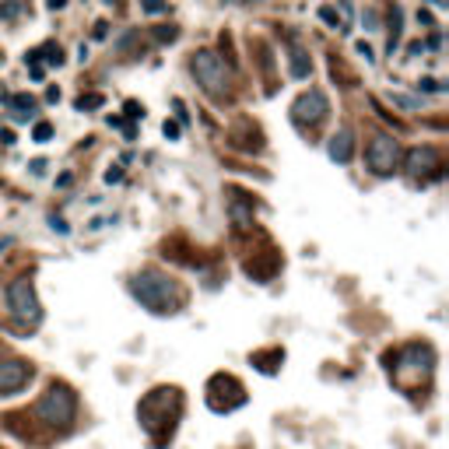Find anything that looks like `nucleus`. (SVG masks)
Segmentation results:
<instances>
[{
	"label": "nucleus",
	"mask_w": 449,
	"mask_h": 449,
	"mask_svg": "<svg viewBox=\"0 0 449 449\" xmlns=\"http://www.w3.org/2000/svg\"><path fill=\"white\" fill-rule=\"evenodd\" d=\"M130 295H134L144 309H151V312H158V316L179 312V306H183V292L176 288V281H168L165 274H155V270H144V274H137V277L130 281Z\"/></svg>",
	"instance_id": "obj_1"
},
{
	"label": "nucleus",
	"mask_w": 449,
	"mask_h": 449,
	"mask_svg": "<svg viewBox=\"0 0 449 449\" xmlns=\"http://www.w3.org/2000/svg\"><path fill=\"white\" fill-rule=\"evenodd\" d=\"M190 71H193L197 85H200L211 98H224V91H229V85H232V74H229V67H224V60H221L218 53H211V49H200V53L193 56Z\"/></svg>",
	"instance_id": "obj_2"
},
{
	"label": "nucleus",
	"mask_w": 449,
	"mask_h": 449,
	"mask_svg": "<svg viewBox=\"0 0 449 449\" xmlns=\"http://www.w3.org/2000/svg\"><path fill=\"white\" fill-rule=\"evenodd\" d=\"M74 411H78V400L67 386H49L42 393V400L35 404V418H42L49 425H71Z\"/></svg>",
	"instance_id": "obj_3"
},
{
	"label": "nucleus",
	"mask_w": 449,
	"mask_h": 449,
	"mask_svg": "<svg viewBox=\"0 0 449 449\" xmlns=\"http://www.w3.org/2000/svg\"><path fill=\"white\" fill-rule=\"evenodd\" d=\"M4 299H8V309H11L15 319H21V323H39L42 309H39V299H35V288H32L28 277L11 281L8 292H4Z\"/></svg>",
	"instance_id": "obj_4"
},
{
	"label": "nucleus",
	"mask_w": 449,
	"mask_h": 449,
	"mask_svg": "<svg viewBox=\"0 0 449 449\" xmlns=\"http://www.w3.org/2000/svg\"><path fill=\"white\" fill-rule=\"evenodd\" d=\"M365 158H369V168L376 176H389L393 168H397V161H400V148H397V141L393 137H372L369 141V151H365Z\"/></svg>",
	"instance_id": "obj_5"
},
{
	"label": "nucleus",
	"mask_w": 449,
	"mask_h": 449,
	"mask_svg": "<svg viewBox=\"0 0 449 449\" xmlns=\"http://www.w3.org/2000/svg\"><path fill=\"white\" fill-rule=\"evenodd\" d=\"M330 112V102H326V95L319 91V88H309L306 95H299L295 98V105H292V116H295V123H319L323 116Z\"/></svg>",
	"instance_id": "obj_6"
},
{
	"label": "nucleus",
	"mask_w": 449,
	"mask_h": 449,
	"mask_svg": "<svg viewBox=\"0 0 449 449\" xmlns=\"http://www.w3.org/2000/svg\"><path fill=\"white\" fill-rule=\"evenodd\" d=\"M28 365L11 358V362H0V393H18L25 382H28Z\"/></svg>",
	"instance_id": "obj_7"
},
{
	"label": "nucleus",
	"mask_w": 449,
	"mask_h": 449,
	"mask_svg": "<svg viewBox=\"0 0 449 449\" xmlns=\"http://www.w3.org/2000/svg\"><path fill=\"white\" fill-rule=\"evenodd\" d=\"M432 168H439V151L435 148H414L407 155V173L411 176H425V173H432Z\"/></svg>",
	"instance_id": "obj_8"
},
{
	"label": "nucleus",
	"mask_w": 449,
	"mask_h": 449,
	"mask_svg": "<svg viewBox=\"0 0 449 449\" xmlns=\"http://www.w3.org/2000/svg\"><path fill=\"white\" fill-rule=\"evenodd\" d=\"M326 155L333 161H351V134L348 130H337L330 137V144H326Z\"/></svg>",
	"instance_id": "obj_9"
},
{
	"label": "nucleus",
	"mask_w": 449,
	"mask_h": 449,
	"mask_svg": "<svg viewBox=\"0 0 449 449\" xmlns=\"http://www.w3.org/2000/svg\"><path fill=\"white\" fill-rule=\"evenodd\" d=\"M400 18H404V15H400V8H393V35H389V53L400 46Z\"/></svg>",
	"instance_id": "obj_10"
},
{
	"label": "nucleus",
	"mask_w": 449,
	"mask_h": 449,
	"mask_svg": "<svg viewBox=\"0 0 449 449\" xmlns=\"http://www.w3.org/2000/svg\"><path fill=\"white\" fill-rule=\"evenodd\" d=\"M49 137H53V127H49V123H35V130H32V141H35V144H46Z\"/></svg>",
	"instance_id": "obj_11"
},
{
	"label": "nucleus",
	"mask_w": 449,
	"mask_h": 449,
	"mask_svg": "<svg viewBox=\"0 0 449 449\" xmlns=\"http://www.w3.org/2000/svg\"><path fill=\"white\" fill-rule=\"evenodd\" d=\"M141 8H144L148 15H165V11H168L165 0H141Z\"/></svg>",
	"instance_id": "obj_12"
},
{
	"label": "nucleus",
	"mask_w": 449,
	"mask_h": 449,
	"mask_svg": "<svg viewBox=\"0 0 449 449\" xmlns=\"http://www.w3.org/2000/svg\"><path fill=\"white\" fill-rule=\"evenodd\" d=\"M102 102H105L102 95H81V98H78V109H98Z\"/></svg>",
	"instance_id": "obj_13"
},
{
	"label": "nucleus",
	"mask_w": 449,
	"mask_h": 449,
	"mask_svg": "<svg viewBox=\"0 0 449 449\" xmlns=\"http://www.w3.org/2000/svg\"><path fill=\"white\" fill-rule=\"evenodd\" d=\"M362 25H365L369 32H376V28H379V15H376L372 8H369V11H362Z\"/></svg>",
	"instance_id": "obj_14"
},
{
	"label": "nucleus",
	"mask_w": 449,
	"mask_h": 449,
	"mask_svg": "<svg viewBox=\"0 0 449 449\" xmlns=\"http://www.w3.org/2000/svg\"><path fill=\"white\" fill-rule=\"evenodd\" d=\"M319 18H323L326 25H333V28H341V18H337V11H333V8H323V11H319Z\"/></svg>",
	"instance_id": "obj_15"
},
{
	"label": "nucleus",
	"mask_w": 449,
	"mask_h": 449,
	"mask_svg": "<svg viewBox=\"0 0 449 449\" xmlns=\"http://www.w3.org/2000/svg\"><path fill=\"white\" fill-rule=\"evenodd\" d=\"M161 134H165L168 141H176V137H179V123H173V120H165V123H161Z\"/></svg>",
	"instance_id": "obj_16"
},
{
	"label": "nucleus",
	"mask_w": 449,
	"mask_h": 449,
	"mask_svg": "<svg viewBox=\"0 0 449 449\" xmlns=\"http://www.w3.org/2000/svg\"><path fill=\"white\" fill-rule=\"evenodd\" d=\"M123 179V173H120V165H112L109 173H105V183H120Z\"/></svg>",
	"instance_id": "obj_17"
},
{
	"label": "nucleus",
	"mask_w": 449,
	"mask_h": 449,
	"mask_svg": "<svg viewBox=\"0 0 449 449\" xmlns=\"http://www.w3.org/2000/svg\"><path fill=\"white\" fill-rule=\"evenodd\" d=\"M418 88H425V91H442V85H439V81H432V78L418 81Z\"/></svg>",
	"instance_id": "obj_18"
},
{
	"label": "nucleus",
	"mask_w": 449,
	"mask_h": 449,
	"mask_svg": "<svg viewBox=\"0 0 449 449\" xmlns=\"http://www.w3.org/2000/svg\"><path fill=\"white\" fill-rule=\"evenodd\" d=\"M358 53L365 56V64H372V60H376V56H372V46H365V42H358Z\"/></svg>",
	"instance_id": "obj_19"
},
{
	"label": "nucleus",
	"mask_w": 449,
	"mask_h": 449,
	"mask_svg": "<svg viewBox=\"0 0 449 449\" xmlns=\"http://www.w3.org/2000/svg\"><path fill=\"white\" fill-rule=\"evenodd\" d=\"M49 221H53V229L60 232V236H67V224H64V218H49Z\"/></svg>",
	"instance_id": "obj_20"
},
{
	"label": "nucleus",
	"mask_w": 449,
	"mask_h": 449,
	"mask_svg": "<svg viewBox=\"0 0 449 449\" xmlns=\"http://www.w3.org/2000/svg\"><path fill=\"white\" fill-rule=\"evenodd\" d=\"M18 11H21V4H8V8H4V11H0V15H4V18H15Z\"/></svg>",
	"instance_id": "obj_21"
},
{
	"label": "nucleus",
	"mask_w": 449,
	"mask_h": 449,
	"mask_svg": "<svg viewBox=\"0 0 449 449\" xmlns=\"http://www.w3.org/2000/svg\"><path fill=\"white\" fill-rule=\"evenodd\" d=\"M32 173H35V176H42V173H46V161H42V158H35V161H32Z\"/></svg>",
	"instance_id": "obj_22"
},
{
	"label": "nucleus",
	"mask_w": 449,
	"mask_h": 449,
	"mask_svg": "<svg viewBox=\"0 0 449 449\" xmlns=\"http://www.w3.org/2000/svg\"><path fill=\"white\" fill-rule=\"evenodd\" d=\"M64 4H67V0H49V8H53V11H60Z\"/></svg>",
	"instance_id": "obj_23"
},
{
	"label": "nucleus",
	"mask_w": 449,
	"mask_h": 449,
	"mask_svg": "<svg viewBox=\"0 0 449 449\" xmlns=\"http://www.w3.org/2000/svg\"><path fill=\"white\" fill-rule=\"evenodd\" d=\"M428 4H432V8H439V11H442V8H446V0H428Z\"/></svg>",
	"instance_id": "obj_24"
},
{
	"label": "nucleus",
	"mask_w": 449,
	"mask_h": 449,
	"mask_svg": "<svg viewBox=\"0 0 449 449\" xmlns=\"http://www.w3.org/2000/svg\"><path fill=\"white\" fill-rule=\"evenodd\" d=\"M8 246H11V239H0V253H4Z\"/></svg>",
	"instance_id": "obj_25"
}]
</instances>
